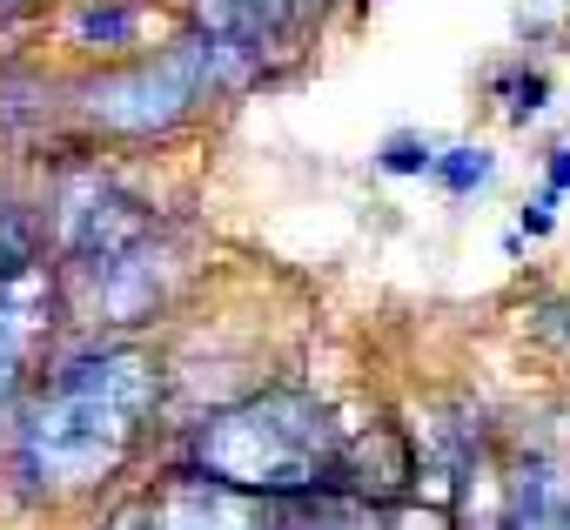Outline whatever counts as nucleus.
I'll list each match as a JSON object with an SVG mask.
<instances>
[{
    "instance_id": "nucleus-1",
    "label": "nucleus",
    "mask_w": 570,
    "mask_h": 530,
    "mask_svg": "<svg viewBox=\"0 0 570 530\" xmlns=\"http://www.w3.org/2000/svg\"><path fill=\"white\" fill-rule=\"evenodd\" d=\"M155 390H161V376L135 350H108V356L75 363L21 436L28 470L48 490H88V483L115 477L141 436V416L155 410Z\"/></svg>"
},
{
    "instance_id": "nucleus-2",
    "label": "nucleus",
    "mask_w": 570,
    "mask_h": 530,
    "mask_svg": "<svg viewBox=\"0 0 570 530\" xmlns=\"http://www.w3.org/2000/svg\"><path fill=\"white\" fill-rule=\"evenodd\" d=\"M195 470L242 497L282 503V497L316 490L336 470V430H330L323 403H309L296 390H268V396H248L202 423Z\"/></svg>"
},
{
    "instance_id": "nucleus-3",
    "label": "nucleus",
    "mask_w": 570,
    "mask_h": 530,
    "mask_svg": "<svg viewBox=\"0 0 570 530\" xmlns=\"http://www.w3.org/2000/svg\"><path fill=\"white\" fill-rule=\"evenodd\" d=\"M222 88L215 75V48L195 35V41H175L168 55L128 68V75H108V81H88L81 88V108L101 121V128H121V135H148V128H168L181 121L195 101H208Z\"/></svg>"
},
{
    "instance_id": "nucleus-4",
    "label": "nucleus",
    "mask_w": 570,
    "mask_h": 530,
    "mask_svg": "<svg viewBox=\"0 0 570 530\" xmlns=\"http://www.w3.org/2000/svg\"><path fill=\"white\" fill-rule=\"evenodd\" d=\"M323 8L330 0H195L222 88H242V81L268 75L275 61H289L309 41V28L323 21Z\"/></svg>"
},
{
    "instance_id": "nucleus-5",
    "label": "nucleus",
    "mask_w": 570,
    "mask_h": 530,
    "mask_svg": "<svg viewBox=\"0 0 570 530\" xmlns=\"http://www.w3.org/2000/svg\"><path fill=\"white\" fill-rule=\"evenodd\" d=\"M135 530H282L289 523V510L268 503V497H242L202 470L188 477H168L141 510H128Z\"/></svg>"
},
{
    "instance_id": "nucleus-6",
    "label": "nucleus",
    "mask_w": 570,
    "mask_h": 530,
    "mask_svg": "<svg viewBox=\"0 0 570 530\" xmlns=\"http://www.w3.org/2000/svg\"><path fill=\"white\" fill-rule=\"evenodd\" d=\"M55 228H61V248L81 255L88 269H95V262H115V255H128V248H141V242L155 235V208L135 202L128 188L88 175V181H75V188L61 195Z\"/></svg>"
},
{
    "instance_id": "nucleus-7",
    "label": "nucleus",
    "mask_w": 570,
    "mask_h": 530,
    "mask_svg": "<svg viewBox=\"0 0 570 530\" xmlns=\"http://www.w3.org/2000/svg\"><path fill=\"white\" fill-rule=\"evenodd\" d=\"M48 323H55V276H48V262H28L0 289V403L21 390L35 350L48 343Z\"/></svg>"
},
{
    "instance_id": "nucleus-8",
    "label": "nucleus",
    "mask_w": 570,
    "mask_h": 530,
    "mask_svg": "<svg viewBox=\"0 0 570 530\" xmlns=\"http://www.w3.org/2000/svg\"><path fill=\"white\" fill-rule=\"evenodd\" d=\"M161 262H155V248L141 242V248H128V255H115V262H95V310L108 316V323H141L155 303H161Z\"/></svg>"
},
{
    "instance_id": "nucleus-9",
    "label": "nucleus",
    "mask_w": 570,
    "mask_h": 530,
    "mask_svg": "<svg viewBox=\"0 0 570 530\" xmlns=\"http://www.w3.org/2000/svg\"><path fill=\"white\" fill-rule=\"evenodd\" d=\"M503 523H510V530H570V470H557V463H543V457L517 463Z\"/></svg>"
},
{
    "instance_id": "nucleus-10",
    "label": "nucleus",
    "mask_w": 570,
    "mask_h": 530,
    "mask_svg": "<svg viewBox=\"0 0 570 530\" xmlns=\"http://www.w3.org/2000/svg\"><path fill=\"white\" fill-rule=\"evenodd\" d=\"M336 463L356 477V490H363V497H396V490L416 477L410 443H403L390 423H370V436H356L350 450H336Z\"/></svg>"
},
{
    "instance_id": "nucleus-11",
    "label": "nucleus",
    "mask_w": 570,
    "mask_h": 530,
    "mask_svg": "<svg viewBox=\"0 0 570 530\" xmlns=\"http://www.w3.org/2000/svg\"><path fill=\"white\" fill-rule=\"evenodd\" d=\"M68 28H75V41H81V48H128V41L148 28V8H121V0H95V8H81Z\"/></svg>"
},
{
    "instance_id": "nucleus-12",
    "label": "nucleus",
    "mask_w": 570,
    "mask_h": 530,
    "mask_svg": "<svg viewBox=\"0 0 570 530\" xmlns=\"http://www.w3.org/2000/svg\"><path fill=\"white\" fill-rule=\"evenodd\" d=\"M28 262H41V255H35V222H28L21 208H8V215H0V289H8Z\"/></svg>"
},
{
    "instance_id": "nucleus-13",
    "label": "nucleus",
    "mask_w": 570,
    "mask_h": 530,
    "mask_svg": "<svg viewBox=\"0 0 570 530\" xmlns=\"http://www.w3.org/2000/svg\"><path fill=\"white\" fill-rule=\"evenodd\" d=\"M490 168H497V161H490V148H450V155L436 161V175H443L456 195H463V188H476V181H490Z\"/></svg>"
},
{
    "instance_id": "nucleus-14",
    "label": "nucleus",
    "mask_w": 570,
    "mask_h": 530,
    "mask_svg": "<svg viewBox=\"0 0 570 530\" xmlns=\"http://www.w3.org/2000/svg\"><path fill=\"white\" fill-rule=\"evenodd\" d=\"M436 155H430V141H410V135H396L390 141V155H383V168H396V175H410V168H430Z\"/></svg>"
},
{
    "instance_id": "nucleus-15",
    "label": "nucleus",
    "mask_w": 570,
    "mask_h": 530,
    "mask_svg": "<svg viewBox=\"0 0 570 530\" xmlns=\"http://www.w3.org/2000/svg\"><path fill=\"white\" fill-rule=\"evenodd\" d=\"M537 108H543V75L517 81V115H537Z\"/></svg>"
},
{
    "instance_id": "nucleus-16",
    "label": "nucleus",
    "mask_w": 570,
    "mask_h": 530,
    "mask_svg": "<svg viewBox=\"0 0 570 530\" xmlns=\"http://www.w3.org/2000/svg\"><path fill=\"white\" fill-rule=\"evenodd\" d=\"M390 530H450V523H443L436 510H403V517H396Z\"/></svg>"
},
{
    "instance_id": "nucleus-17",
    "label": "nucleus",
    "mask_w": 570,
    "mask_h": 530,
    "mask_svg": "<svg viewBox=\"0 0 570 530\" xmlns=\"http://www.w3.org/2000/svg\"><path fill=\"white\" fill-rule=\"evenodd\" d=\"M557 316H570V303H550V310H537V330H543V336H557ZM563 350H570V336H563Z\"/></svg>"
},
{
    "instance_id": "nucleus-18",
    "label": "nucleus",
    "mask_w": 570,
    "mask_h": 530,
    "mask_svg": "<svg viewBox=\"0 0 570 530\" xmlns=\"http://www.w3.org/2000/svg\"><path fill=\"white\" fill-rule=\"evenodd\" d=\"M550 181H557V188H570V155H557V168H550Z\"/></svg>"
}]
</instances>
